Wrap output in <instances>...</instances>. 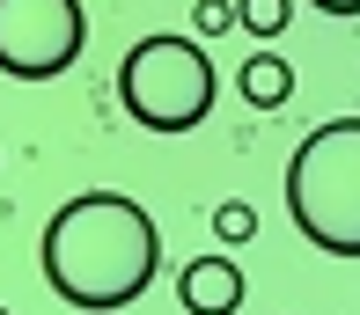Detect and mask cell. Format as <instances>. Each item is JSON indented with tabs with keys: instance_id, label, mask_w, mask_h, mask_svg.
I'll return each instance as SVG.
<instances>
[{
	"instance_id": "8fae6325",
	"label": "cell",
	"mask_w": 360,
	"mask_h": 315,
	"mask_svg": "<svg viewBox=\"0 0 360 315\" xmlns=\"http://www.w3.org/2000/svg\"><path fill=\"white\" fill-rule=\"evenodd\" d=\"M0 315H8V308H0Z\"/></svg>"
},
{
	"instance_id": "30bf717a",
	"label": "cell",
	"mask_w": 360,
	"mask_h": 315,
	"mask_svg": "<svg viewBox=\"0 0 360 315\" xmlns=\"http://www.w3.org/2000/svg\"><path fill=\"white\" fill-rule=\"evenodd\" d=\"M316 15H360V0H309Z\"/></svg>"
},
{
	"instance_id": "7a4b0ae2",
	"label": "cell",
	"mask_w": 360,
	"mask_h": 315,
	"mask_svg": "<svg viewBox=\"0 0 360 315\" xmlns=\"http://www.w3.org/2000/svg\"><path fill=\"white\" fill-rule=\"evenodd\" d=\"M287 220L323 257H360V118H331L294 147Z\"/></svg>"
},
{
	"instance_id": "277c9868",
	"label": "cell",
	"mask_w": 360,
	"mask_h": 315,
	"mask_svg": "<svg viewBox=\"0 0 360 315\" xmlns=\"http://www.w3.org/2000/svg\"><path fill=\"white\" fill-rule=\"evenodd\" d=\"M89 44L81 0H0V74L8 81H59Z\"/></svg>"
},
{
	"instance_id": "3957f363",
	"label": "cell",
	"mask_w": 360,
	"mask_h": 315,
	"mask_svg": "<svg viewBox=\"0 0 360 315\" xmlns=\"http://www.w3.org/2000/svg\"><path fill=\"white\" fill-rule=\"evenodd\" d=\"M214 59H206V44L176 37V29H155V37H140L133 52L118 59V103L125 118L140 132H162V140H176V132L206 125V110H214Z\"/></svg>"
},
{
	"instance_id": "6da1fadb",
	"label": "cell",
	"mask_w": 360,
	"mask_h": 315,
	"mask_svg": "<svg viewBox=\"0 0 360 315\" xmlns=\"http://www.w3.org/2000/svg\"><path fill=\"white\" fill-rule=\"evenodd\" d=\"M37 272L81 315H118L133 308L162 272V227L140 198L125 191H81L44 220Z\"/></svg>"
},
{
	"instance_id": "5b68a950",
	"label": "cell",
	"mask_w": 360,
	"mask_h": 315,
	"mask_svg": "<svg viewBox=\"0 0 360 315\" xmlns=\"http://www.w3.org/2000/svg\"><path fill=\"white\" fill-rule=\"evenodd\" d=\"M243 293H250V279L236 272V257H191L184 272H176V301H184V315H236Z\"/></svg>"
},
{
	"instance_id": "52a82bcc",
	"label": "cell",
	"mask_w": 360,
	"mask_h": 315,
	"mask_svg": "<svg viewBox=\"0 0 360 315\" xmlns=\"http://www.w3.org/2000/svg\"><path fill=\"white\" fill-rule=\"evenodd\" d=\"M287 15H294V0H236V22L250 29L257 44H272V37H280V29H287Z\"/></svg>"
},
{
	"instance_id": "ba28073f",
	"label": "cell",
	"mask_w": 360,
	"mask_h": 315,
	"mask_svg": "<svg viewBox=\"0 0 360 315\" xmlns=\"http://www.w3.org/2000/svg\"><path fill=\"white\" fill-rule=\"evenodd\" d=\"M214 235H221V242H250V235H257V206L221 198V206H214Z\"/></svg>"
},
{
	"instance_id": "9c48e42d",
	"label": "cell",
	"mask_w": 360,
	"mask_h": 315,
	"mask_svg": "<svg viewBox=\"0 0 360 315\" xmlns=\"http://www.w3.org/2000/svg\"><path fill=\"white\" fill-rule=\"evenodd\" d=\"M191 22H199V37H221V29L236 22V0H199V8H191Z\"/></svg>"
},
{
	"instance_id": "8992f818",
	"label": "cell",
	"mask_w": 360,
	"mask_h": 315,
	"mask_svg": "<svg viewBox=\"0 0 360 315\" xmlns=\"http://www.w3.org/2000/svg\"><path fill=\"white\" fill-rule=\"evenodd\" d=\"M236 88H243V103L250 110H280L287 95H294V66L280 52H250L243 59V74H236Z\"/></svg>"
}]
</instances>
